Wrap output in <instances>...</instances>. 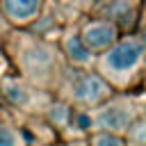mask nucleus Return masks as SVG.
<instances>
[{
    "label": "nucleus",
    "instance_id": "nucleus-3",
    "mask_svg": "<svg viewBox=\"0 0 146 146\" xmlns=\"http://www.w3.org/2000/svg\"><path fill=\"white\" fill-rule=\"evenodd\" d=\"M132 123V110L125 107V105H112V107H105L100 110V114L96 116V125L103 128V130H125L128 125Z\"/></svg>",
    "mask_w": 146,
    "mask_h": 146
},
{
    "label": "nucleus",
    "instance_id": "nucleus-2",
    "mask_svg": "<svg viewBox=\"0 0 146 146\" xmlns=\"http://www.w3.org/2000/svg\"><path fill=\"white\" fill-rule=\"evenodd\" d=\"M71 96L80 103H87V105H94V103H100L103 98L110 96V87L98 78V75H91V73H82L78 75L73 82H71Z\"/></svg>",
    "mask_w": 146,
    "mask_h": 146
},
{
    "label": "nucleus",
    "instance_id": "nucleus-7",
    "mask_svg": "<svg viewBox=\"0 0 146 146\" xmlns=\"http://www.w3.org/2000/svg\"><path fill=\"white\" fill-rule=\"evenodd\" d=\"M91 144H94V146H123V141H121V137H116V135H112L110 130H107V132H100V135H94V139H91Z\"/></svg>",
    "mask_w": 146,
    "mask_h": 146
},
{
    "label": "nucleus",
    "instance_id": "nucleus-4",
    "mask_svg": "<svg viewBox=\"0 0 146 146\" xmlns=\"http://www.w3.org/2000/svg\"><path fill=\"white\" fill-rule=\"evenodd\" d=\"M114 39H116V27L103 21L89 23L82 34V41L87 43V48H107L110 43H114Z\"/></svg>",
    "mask_w": 146,
    "mask_h": 146
},
{
    "label": "nucleus",
    "instance_id": "nucleus-6",
    "mask_svg": "<svg viewBox=\"0 0 146 146\" xmlns=\"http://www.w3.org/2000/svg\"><path fill=\"white\" fill-rule=\"evenodd\" d=\"M66 52H68L71 59L78 62V64L89 62V48H87V43H84L80 36H68V39H66Z\"/></svg>",
    "mask_w": 146,
    "mask_h": 146
},
{
    "label": "nucleus",
    "instance_id": "nucleus-5",
    "mask_svg": "<svg viewBox=\"0 0 146 146\" xmlns=\"http://www.w3.org/2000/svg\"><path fill=\"white\" fill-rule=\"evenodd\" d=\"M39 7H41V0H2L5 14L18 23L32 21L39 14Z\"/></svg>",
    "mask_w": 146,
    "mask_h": 146
},
{
    "label": "nucleus",
    "instance_id": "nucleus-8",
    "mask_svg": "<svg viewBox=\"0 0 146 146\" xmlns=\"http://www.w3.org/2000/svg\"><path fill=\"white\" fill-rule=\"evenodd\" d=\"M16 132L7 125H0V146H16Z\"/></svg>",
    "mask_w": 146,
    "mask_h": 146
},
{
    "label": "nucleus",
    "instance_id": "nucleus-1",
    "mask_svg": "<svg viewBox=\"0 0 146 146\" xmlns=\"http://www.w3.org/2000/svg\"><path fill=\"white\" fill-rule=\"evenodd\" d=\"M141 55H144V43L139 39H125V41H121L107 50L105 66L116 71V73H128L139 64Z\"/></svg>",
    "mask_w": 146,
    "mask_h": 146
}]
</instances>
